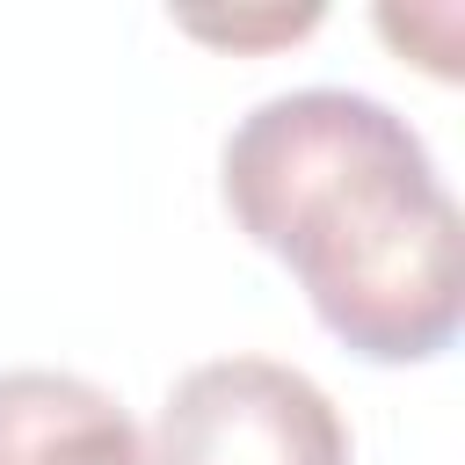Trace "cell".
Masks as SVG:
<instances>
[{"mask_svg":"<svg viewBox=\"0 0 465 465\" xmlns=\"http://www.w3.org/2000/svg\"><path fill=\"white\" fill-rule=\"evenodd\" d=\"M225 211L291 262L320 327L371 363H429L458 341L465 225L421 131L356 87L254 102L218 153Z\"/></svg>","mask_w":465,"mask_h":465,"instance_id":"1","label":"cell"},{"mask_svg":"<svg viewBox=\"0 0 465 465\" xmlns=\"http://www.w3.org/2000/svg\"><path fill=\"white\" fill-rule=\"evenodd\" d=\"M145 465H349V429L305 371L211 356L167 385Z\"/></svg>","mask_w":465,"mask_h":465,"instance_id":"2","label":"cell"},{"mask_svg":"<svg viewBox=\"0 0 465 465\" xmlns=\"http://www.w3.org/2000/svg\"><path fill=\"white\" fill-rule=\"evenodd\" d=\"M0 465H145L138 421L73 371H0Z\"/></svg>","mask_w":465,"mask_h":465,"instance_id":"3","label":"cell"}]
</instances>
